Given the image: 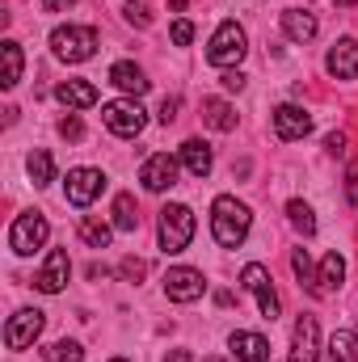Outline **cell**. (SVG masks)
Wrapping results in <instances>:
<instances>
[{
  "label": "cell",
  "instance_id": "cell-16",
  "mask_svg": "<svg viewBox=\"0 0 358 362\" xmlns=\"http://www.w3.org/2000/svg\"><path fill=\"white\" fill-rule=\"evenodd\" d=\"M228 346H232V354H236V362H266L270 358V341L262 337V333H232L228 337Z\"/></svg>",
  "mask_w": 358,
  "mask_h": 362
},
{
  "label": "cell",
  "instance_id": "cell-13",
  "mask_svg": "<svg viewBox=\"0 0 358 362\" xmlns=\"http://www.w3.org/2000/svg\"><path fill=\"white\" fill-rule=\"evenodd\" d=\"M325 72L333 81H354L358 76V38H337L325 55Z\"/></svg>",
  "mask_w": 358,
  "mask_h": 362
},
{
  "label": "cell",
  "instance_id": "cell-14",
  "mask_svg": "<svg viewBox=\"0 0 358 362\" xmlns=\"http://www.w3.org/2000/svg\"><path fill=\"white\" fill-rule=\"evenodd\" d=\"M308 131H312V114H308L304 105H291V101H287V105L274 110V135H278V139L295 144V139H304Z\"/></svg>",
  "mask_w": 358,
  "mask_h": 362
},
{
  "label": "cell",
  "instance_id": "cell-10",
  "mask_svg": "<svg viewBox=\"0 0 358 362\" xmlns=\"http://www.w3.org/2000/svg\"><path fill=\"white\" fill-rule=\"evenodd\" d=\"M101 189H105V173L101 169H72L68 181H64V198L72 206H89L93 198H101Z\"/></svg>",
  "mask_w": 358,
  "mask_h": 362
},
{
  "label": "cell",
  "instance_id": "cell-22",
  "mask_svg": "<svg viewBox=\"0 0 358 362\" xmlns=\"http://www.w3.org/2000/svg\"><path fill=\"white\" fill-rule=\"evenodd\" d=\"M342 278H346V262H342V253H325V262H321V270H316V286H321V295L337 291Z\"/></svg>",
  "mask_w": 358,
  "mask_h": 362
},
{
  "label": "cell",
  "instance_id": "cell-7",
  "mask_svg": "<svg viewBox=\"0 0 358 362\" xmlns=\"http://www.w3.org/2000/svg\"><path fill=\"white\" fill-rule=\"evenodd\" d=\"M42 325H47V312H38V308H21V312H13L8 325H4V346H8V350H30V346L38 341Z\"/></svg>",
  "mask_w": 358,
  "mask_h": 362
},
{
  "label": "cell",
  "instance_id": "cell-15",
  "mask_svg": "<svg viewBox=\"0 0 358 362\" xmlns=\"http://www.w3.org/2000/svg\"><path fill=\"white\" fill-rule=\"evenodd\" d=\"M68 274H72L68 253H64V249H51L47 262H42V270H38V278H34V286H38L42 295H59V291L68 286Z\"/></svg>",
  "mask_w": 358,
  "mask_h": 362
},
{
  "label": "cell",
  "instance_id": "cell-19",
  "mask_svg": "<svg viewBox=\"0 0 358 362\" xmlns=\"http://www.w3.org/2000/svg\"><path fill=\"white\" fill-rule=\"evenodd\" d=\"M110 85L114 89H122V93H131V97H139V93H148V76H144V68H135L131 59H122V64H114L110 68Z\"/></svg>",
  "mask_w": 358,
  "mask_h": 362
},
{
  "label": "cell",
  "instance_id": "cell-6",
  "mask_svg": "<svg viewBox=\"0 0 358 362\" xmlns=\"http://www.w3.org/2000/svg\"><path fill=\"white\" fill-rule=\"evenodd\" d=\"M101 122L118 135V139H135L144 127H148V110L135 101V97H122V101H105L101 105Z\"/></svg>",
  "mask_w": 358,
  "mask_h": 362
},
{
  "label": "cell",
  "instance_id": "cell-36",
  "mask_svg": "<svg viewBox=\"0 0 358 362\" xmlns=\"http://www.w3.org/2000/svg\"><path fill=\"white\" fill-rule=\"evenodd\" d=\"M219 85H224V89H228V93H241V89H245V76H241L236 68H228V72L219 76Z\"/></svg>",
  "mask_w": 358,
  "mask_h": 362
},
{
  "label": "cell",
  "instance_id": "cell-17",
  "mask_svg": "<svg viewBox=\"0 0 358 362\" xmlns=\"http://www.w3.org/2000/svg\"><path fill=\"white\" fill-rule=\"evenodd\" d=\"M316 30H321V25H316V17H312L308 8H287V13H282V34H287L291 42H312Z\"/></svg>",
  "mask_w": 358,
  "mask_h": 362
},
{
  "label": "cell",
  "instance_id": "cell-34",
  "mask_svg": "<svg viewBox=\"0 0 358 362\" xmlns=\"http://www.w3.org/2000/svg\"><path fill=\"white\" fill-rule=\"evenodd\" d=\"M325 152H329V156H346V135H342V131L325 135Z\"/></svg>",
  "mask_w": 358,
  "mask_h": 362
},
{
  "label": "cell",
  "instance_id": "cell-18",
  "mask_svg": "<svg viewBox=\"0 0 358 362\" xmlns=\"http://www.w3.org/2000/svg\"><path fill=\"white\" fill-rule=\"evenodd\" d=\"M181 165H185V173H190V177H207V173H211V165H215L211 144H202V139H185V144H181Z\"/></svg>",
  "mask_w": 358,
  "mask_h": 362
},
{
  "label": "cell",
  "instance_id": "cell-2",
  "mask_svg": "<svg viewBox=\"0 0 358 362\" xmlns=\"http://www.w3.org/2000/svg\"><path fill=\"white\" fill-rule=\"evenodd\" d=\"M51 51L64 64H85L97 55V30L93 25H59V30H51Z\"/></svg>",
  "mask_w": 358,
  "mask_h": 362
},
{
  "label": "cell",
  "instance_id": "cell-26",
  "mask_svg": "<svg viewBox=\"0 0 358 362\" xmlns=\"http://www.w3.org/2000/svg\"><path fill=\"white\" fill-rule=\"evenodd\" d=\"M25 169H30L34 185H51V181H55V160H51V152H47V148H34V152H30V160H25Z\"/></svg>",
  "mask_w": 358,
  "mask_h": 362
},
{
  "label": "cell",
  "instance_id": "cell-4",
  "mask_svg": "<svg viewBox=\"0 0 358 362\" xmlns=\"http://www.w3.org/2000/svg\"><path fill=\"white\" fill-rule=\"evenodd\" d=\"M245 51H249V38H245V30L236 25V21H224L215 34H211V42H207V59L215 64V68H236L241 59H245Z\"/></svg>",
  "mask_w": 358,
  "mask_h": 362
},
{
  "label": "cell",
  "instance_id": "cell-32",
  "mask_svg": "<svg viewBox=\"0 0 358 362\" xmlns=\"http://www.w3.org/2000/svg\"><path fill=\"white\" fill-rule=\"evenodd\" d=\"M59 135H64L68 144H81V139H85V122H81L76 114H68V118L59 122Z\"/></svg>",
  "mask_w": 358,
  "mask_h": 362
},
{
  "label": "cell",
  "instance_id": "cell-43",
  "mask_svg": "<svg viewBox=\"0 0 358 362\" xmlns=\"http://www.w3.org/2000/svg\"><path fill=\"white\" fill-rule=\"evenodd\" d=\"M110 362H131V358H110Z\"/></svg>",
  "mask_w": 358,
  "mask_h": 362
},
{
  "label": "cell",
  "instance_id": "cell-38",
  "mask_svg": "<svg viewBox=\"0 0 358 362\" xmlns=\"http://www.w3.org/2000/svg\"><path fill=\"white\" fill-rule=\"evenodd\" d=\"M68 4H76V0H42V8H51V13H64Z\"/></svg>",
  "mask_w": 358,
  "mask_h": 362
},
{
  "label": "cell",
  "instance_id": "cell-37",
  "mask_svg": "<svg viewBox=\"0 0 358 362\" xmlns=\"http://www.w3.org/2000/svg\"><path fill=\"white\" fill-rule=\"evenodd\" d=\"M178 97H169V101H165V105H161V122H165V127H169V122H173V118H178Z\"/></svg>",
  "mask_w": 358,
  "mask_h": 362
},
{
  "label": "cell",
  "instance_id": "cell-9",
  "mask_svg": "<svg viewBox=\"0 0 358 362\" xmlns=\"http://www.w3.org/2000/svg\"><path fill=\"white\" fill-rule=\"evenodd\" d=\"M178 156H169V152H152L148 160H144V169H139V181H144V189H152V194H165V189H173L178 185Z\"/></svg>",
  "mask_w": 358,
  "mask_h": 362
},
{
  "label": "cell",
  "instance_id": "cell-5",
  "mask_svg": "<svg viewBox=\"0 0 358 362\" xmlns=\"http://www.w3.org/2000/svg\"><path fill=\"white\" fill-rule=\"evenodd\" d=\"M47 236H51V223H47L42 211H21V215L13 219V228H8V245H13L17 257L38 253V249L47 245Z\"/></svg>",
  "mask_w": 358,
  "mask_h": 362
},
{
  "label": "cell",
  "instance_id": "cell-31",
  "mask_svg": "<svg viewBox=\"0 0 358 362\" xmlns=\"http://www.w3.org/2000/svg\"><path fill=\"white\" fill-rule=\"evenodd\" d=\"M122 13H127V21H131V25H139V30H144V25H152V13H148V4H144V0H127V4H122Z\"/></svg>",
  "mask_w": 358,
  "mask_h": 362
},
{
  "label": "cell",
  "instance_id": "cell-8",
  "mask_svg": "<svg viewBox=\"0 0 358 362\" xmlns=\"http://www.w3.org/2000/svg\"><path fill=\"white\" fill-rule=\"evenodd\" d=\"M241 286L258 299V308H262V316H266V320H278V291H274V282H270L266 266L249 262V266L241 270Z\"/></svg>",
  "mask_w": 358,
  "mask_h": 362
},
{
  "label": "cell",
  "instance_id": "cell-12",
  "mask_svg": "<svg viewBox=\"0 0 358 362\" xmlns=\"http://www.w3.org/2000/svg\"><path fill=\"white\" fill-rule=\"evenodd\" d=\"M291 362H321V329H316V316H299L295 320Z\"/></svg>",
  "mask_w": 358,
  "mask_h": 362
},
{
  "label": "cell",
  "instance_id": "cell-30",
  "mask_svg": "<svg viewBox=\"0 0 358 362\" xmlns=\"http://www.w3.org/2000/svg\"><path fill=\"white\" fill-rule=\"evenodd\" d=\"M42 358L47 362H85V350H81V341H55V346H47L42 350Z\"/></svg>",
  "mask_w": 358,
  "mask_h": 362
},
{
  "label": "cell",
  "instance_id": "cell-33",
  "mask_svg": "<svg viewBox=\"0 0 358 362\" xmlns=\"http://www.w3.org/2000/svg\"><path fill=\"white\" fill-rule=\"evenodd\" d=\"M169 34H173V42H178V47H190V42H194V25H190L185 17L173 21V30H169Z\"/></svg>",
  "mask_w": 358,
  "mask_h": 362
},
{
  "label": "cell",
  "instance_id": "cell-40",
  "mask_svg": "<svg viewBox=\"0 0 358 362\" xmlns=\"http://www.w3.org/2000/svg\"><path fill=\"white\" fill-rule=\"evenodd\" d=\"M350 198H354V202H358V165H354V169H350Z\"/></svg>",
  "mask_w": 358,
  "mask_h": 362
},
{
  "label": "cell",
  "instance_id": "cell-24",
  "mask_svg": "<svg viewBox=\"0 0 358 362\" xmlns=\"http://www.w3.org/2000/svg\"><path fill=\"white\" fill-rule=\"evenodd\" d=\"M358 337L350 333V329H337L333 337H329V346H325V362H354V350Z\"/></svg>",
  "mask_w": 358,
  "mask_h": 362
},
{
  "label": "cell",
  "instance_id": "cell-27",
  "mask_svg": "<svg viewBox=\"0 0 358 362\" xmlns=\"http://www.w3.org/2000/svg\"><path fill=\"white\" fill-rule=\"evenodd\" d=\"M291 270H295L299 286H304L308 295H321V286H316V266H312L308 249H295V253H291Z\"/></svg>",
  "mask_w": 358,
  "mask_h": 362
},
{
  "label": "cell",
  "instance_id": "cell-25",
  "mask_svg": "<svg viewBox=\"0 0 358 362\" xmlns=\"http://www.w3.org/2000/svg\"><path fill=\"white\" fill-rule=\"evenodd\" d=\"M0 59H4V72H0V85L4 89H17V81H21V47L8 38V42H0Z\"/></svg>",
  "mask_w": 358,
  "mask_h": 362
},
{
  "label": "cell",
  "instance_id": "cell-28",
  "mask_svg": "<svg viewBox=\"0 0 358 362\" xmlns=\"http://www.w3.org/2000/svg\"><path fill=\"white\" fill-rule=\"evenodd\" d=\"M287 219H291V228H295L299 236H312V232H316V215H312V206H308L304 198H291V202H287Z\"/></svg>",
  "mask_w": 358,
  "mask_h": 362
},
{
  "label": "cell",
  "instance_id": "cell-11",
  "mask_svg": "<svg viewBox=\"0 0 358 362\" xmlns=\"http://www.w3.org/2000/svg\"><path fill=\"white\" fill-rule=\"evenodd\" d=\"M202 291H207V278H202V270L173 266V270L165 274V295H169L173 303H194V299H202Z\"/></svg>",
  "mask_w": 358,
  "mask_h": 362
},
{
  "label": "cell",
  "instance_id": "cell-39",
  "mask_svg": "<svg viewBox=\"0 0 358 362\" xmlns=\"http://www.w3.org/2000/svg\"><path fill=\"white\" fill-rule=\"evenodd\" d=\"M165 362H194V358H190V350H169Z\"/></svg>",
  "mask_w": 358,
  "mask_h": 362
},
{
  "label": "cell",
  "instance_id": "cell-21",
  "mask_svg": "<svg viewBox=\"0 0 358 362\" xmlns=\"http://www.w3.org/2000/svg\"><path fill=\"white\" fill-rule=\"evenodd\" d=\"M202 122L211 131H236V110L228 101H219V97H207L202 101Z\"/></svg>",
  "mask_w": 358,
  "mask_h": 362
},
{
  "label": "cell",
  "instance_id": "cell-3",
  "mask_svg": "<svg viewBox=\"0 0 358 362\" xmlns=\"http://www.w3.org/2000/svg\"><path fill=\"white\" fill-rule=\"evenodd\" d=\"M156 232H161V249L165 253H185L190 240H194V211L185 202H169L161 211V228Z\"/></svg>",
  "mask_w": 358,
  "mask_h": 362
},
{
  "label": "cell",
  "instance_id": "cell-29",
  "mask_svg": "<svg viewBox=\"0 0 358 362\" xmlns=\"http://www.w3.org/2000/svg\"><path fill=\"white\" fill-rule=\"evenodd\" d=\"M114 228L118 232H135L139 228V211H135V198L131 194H118L114 198Z\"/></svg>",
  "mask_w": 358,
  "mask_h": 362
},
{
  "label": "cell",
  "instance_id": "cell-23",
  "mask_svg": "<svg viewBox=\"0 0 358 362\" xmlns=\"http://www.w3.org/2000/svg\"><path fill=\"white\" fill-rule=\"evenodd\" d=\"M110 236H114V223H105V219H97V215H81V240H85L89 249H105Z\"/></svg>",
  "mask_w": 358,
  "mask_h": 362
},
{
  "label": "cell",
  "instance_id": "cell-42",
  "mask_svg": "<svg viewBox=\"0 0 358 362\" xmlns=\"http://www.w3.org/2000/svg\"><path fill=\"white\" fill-rule=\"evenodd\" d=\"M337 4H346V8H350V4H354V0H337Z\"/></svg>",
  "mask_w": 358,
  "mask_h": 362
},
{
  "label": "cell",
  "instance_id": "cell-1",
  "mask_svg": "<svg viewBox=\"0 0 358 362\" xmlns=\"http://www.w3.org/2000/svg\"><path fill=\"white\" fill-rule=\"evenodd\" d=\"M249 228H253V215H249V206H245L241 198H232V194H219V198L211 202V236H215L224 249H236V245H245Z\"/></svg>",
  "mask_w": 358,
  "mask_h": 362
},
{
  "label": "cell",
  "instance_id": "cell-41",
  "mask_svg": "<svg viewBox=\"0 0 358 362\" xmlns=\"http://www.w3.org/2000/svg\"><path fill=\"white\" fill-rule=\"evenodd\" d=\"M202 362H228V358H215V354H211V358H202Z\"/></svg>",
  "mask_w": 358,
  "mask_h": 362
},
{
  "label": "cell",
  "instance_id": "cell-35",
  "mask_svg": "<svg viewBox=\"0 0 358 362\" xmlns=\"http://www.w3.org/2000/svg\"><path fill=\"white\" fill-rule=\"evenodd\" d=\"M144 274H148V266H144L139 257H127V262H122V278H131V282H139Z\"/></svg>",
  "mask_w": 358,
  "mask_h": 362
},
{
  "label": "cell",
  "instance_id": "cell-20",
  "mask_svg": "<svg viewBox=\"0 0 358 362\" xmlns=\"http://www.w3.org/2000/svg\"><path fill=\"white\" fill-rule=\"evenodd\" d=\"M55 97H59L68 110H89V105H97V85H89V81H64V85L55 89Z\"/></svg>",
  "mask_w": 358,
  "mask_h": 362
}]
</instances>
